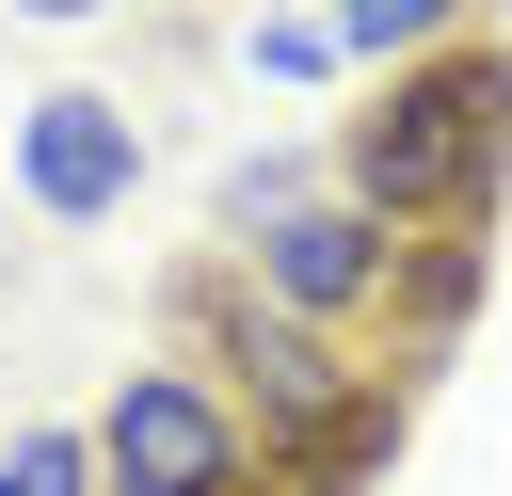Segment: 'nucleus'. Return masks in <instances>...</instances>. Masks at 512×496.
Returning a JSON list of instances; mask_svg holds the SVG:
<instances>
[{
    "mask_svg": "<svg viewBox=\"0 0 512 496\" xmlns=\"http://www.w3.org/2000/svg\"><path fill=\"white\" fill-rule=\"evenodd\" d=\"M128 192H144V112L112 80H48L16 112V208L32 224H128Z\"/></svg>",
    "mask_w": 512,
    "mask_h": 496,
    "instance_id": "5",
    "label": "nucleus"
},
{
    "mask_svg": "<svg viewBox=\"0 0 512 496\" xmlns=\"http://www.w3.org/2000/svg\"><path fill=\"white\" fill-rule=\"evenodd\" d=\"M80 432H96V496H272L256 416H240L208 368H176V352H144Z\"/></svg>",
    "mask_w": 512,
    "mask_h": 496,
    "instance_id": "3",
    "label": "nucleus"
},
{
    "mask_svg": "<svg viewBox=\"0 0 512 496\" xmlns=\"http://www.w3.org/2000/svg\"><path fill=\"white\" fill-rule=\"evenodd\" d=\"M320 32H336L352 80H400V64L464 48V32H496V0H320Z\"/></svg>",
    "mask_w": 512,
    "mask_h": 496,
    "instance_id": "6",
    "label": "nucleus"
},
{
    "mask_svg": "<svg viewBox=\"0 0 512 496\" xmlns=\"http://www.w3.org/2000/svg\"><path fill=\"white\" fill-rule=\"evenodd\" d=\"M16 16H32V32H80V16H112V0H16Z\"/></svg>",
    "mask_w": 512,
    "mask_h": 496,
    "instance_id": "11",
    "label": "nucleus"
},
{
    "mask_svg": "<svg viewBox=\"0 0 512 496\" xmlns=\"http://www.w3.org/2000/svg\"><path fill=\"white\" fill-rule=\"evenodd\" d=\"M176 368H208V384H224V400L256 416V448H272V464H288V448H304L320 416H352V400L384 384V368H368L352 336L288 320V304H272V288L240 272V256H192V272H176Z\"/></svg>",
    "mask_w": 512,
    "mask_h": 496,
    "instance_id": "2",
    "label": "nucleus"
},
{
    "mask_svg": "<svg viewBox=\"0 0 512 496\" xmlns=\"http://www.w3.org/2000/svg\"><path fill=\"white\" fill-rule=\"evenodd\" d=\"M464 304H480V240H416V272H400V320H384V352H400V368H432V352L464 336Z\"/></svg>",
    "mask_w": 512,
    "mask_h": 496,
    "instance_id": "7",
    "label": "nucleus"
},
{
    "mask_svg": "<svg viewBox=\"0 0 512 496\" xmlns=\"http://www.w3.org/2000/svg\"><path fill=\"white\" fill-rule=\"evenodd\" d=\"M0 496H96V432H80V416L0 432Z\"/></svg>",
    "mask_w": 512,
    "mask_h": 496,
    "instance_id": "10",
    "label": "nucleus"
},
{
    "mask_svg": "<svg viewBox=\"0 0 512 496\" xmlns=\"http://www.w3.org/2000/svg\"><path fill=\"white\" fill-rule=\"evenodd\" d=\"M240 64H256V80H352L336 32H320V0H256V16H240Z\"/></svg>",
    "mask_w": 512,
    "mask_h": 496,
    "instance_id": "8",
    "label": "nucleus"
},
{
    "mask_svg": "<svg viewBox=\"0 0 512 496\" xmlns=\"http://www.w3.org/2000/svg\"><path fill=\"white\" fill-rule=\"evenodd\" d=\"M304 192H336V176H320V160H288V144H272V160H224V256H240V240H272Z\"/></svg>",
    "mask_w": 512,
    "mask_h": 496,
    "instance_id": "9",
    "label": "nucleus"
},
{
    "mask_svg": "<svg viewBox=\"0 0 512 496\" xmlns=\"http://www.w3.org/2000/svg\"><path fill=\"white\" fill-rule=\"evenodd\" d=\"M240 272H256L288 320H320V336H384V320H400V272H416V240H400V224H368L352 192H304L272 240H240Z\"/></svg>",
    "mask_w": 512,
    "mask_h": 496,
    "instance_id": "4",
    "label": "nucleus"
},
{
    "mask_svg": "<svg viewBox=\"0 0 512 496\" xmlns=\"http://www.w3.org/2000/svg\"><path fill=\"white\" fill-rule=\"evenodd\" d=\"M368 224L400 240H480L496 224V176H512V48L464 32L400 80H368V112H336V160H320Z\"/></svg>",
    "mask_w": 512,
    "mask_h": 496,
    "instance_id": "1",
    "label": "nucleus"
}]
</instances>
